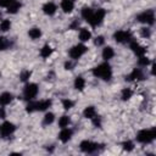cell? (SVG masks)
Masks as SVG:
<instances>
[{
    "label": "cell",
    "instance_id": "obj_1",
    "mask_svg": "<svg viewBox=\"0 0 156 156\" xmlns=\"http://www.w3.org/2000/svg\"><path fill=\"white\" fill-rule=\"evenodd\" d=\"M93 74L96 78H100L102 80H110L112 77V68L108 63H101L93 68Z\"/></svg>",
    "mask_w": 156,
    "mask_h": 156
},
{
    "label": "cell",
    "instance_id": "obj_2",
    "mask_svg": "<svg viewBox=\"0 0 156 156\" xmlns=\"http://www.w3.org/2000/svg\"><path fill=\"white\" fill-rule=\"evenodd\" d=\"M156 138V128L152 127L150 129H141L136 134V140L141 144H149Z\"/></svg>",
    "mask_w": 156,
    "mask_h": 156
},
{
    "label": "cell",
    "instance_id": "obj_3",
    "mask_svg": "<svg viewBox=\"0 0 156 156\" xmlns=\"http://www.w3.org/2000/svg\"><path fill=\"white\" fill-rule=\"evenodd\" d=\"M88 51V48L84 45V44H77L74 46H72L68 51V55L72 60H78L80 58L85 52Z\"/></svg>",
    "mask_w": 156,
    "mask_h": 156
},
{
    "label": "cell",
    "instance_id": "obj_4",
    "mask_svg": "<svg viewBox=\"0 0 156 156\" xmlns=\"http://www.w3.org/2000/svg\"><path fill=\"white\" fill-rule=\"evenodd\" d=\"M38 91H39V88L35 83H28L24 85V89H23V96L26 100L30 101L33 100L37 95H38Z\"/></svg>",
    "mask_w": 156,
    "mask_h": 156
},
{
    "label": "cell",
    "instance_id": "obj_5",
    "mask_svg": "<svg viewBox=\"0 0 156 156\" xmlns=\"http://www.w3.org/2000/svg\"><path fill=\"white\" fill-rule=\"evenodd\" d=\"M136 20L140 22V23H145V24H154L155 22V13H154V10H146L141 13H139L136 16Z\"/></svg>",
    "mask_w": 156,
    "mask_h": 156
},
{
    "label": "cell",
    "instance_id": "obj_6",
    "mask_svg": "<svg viewBox=\"0 0 156 156\" xmlns=\"http://www.w3.org/2000/svg\"><path fill=\"white\" fill-rule=\"evenodd\" d=\"M101 145L98 144V143H94V141H90V140H83L80 144H79V147L83 152H87V154H93V152H96L99 150Z\"/></svg>",
    "mask_w": 156,
    "mask_h": 156
},
{
    "label": "cell",
    "instance_id": "obj_7",
    "mask_svg": "<svg viewBox=\"0 0 156 156\" xmlns=\"http://www.w3.org/2000/svg\"><path fill=\"white\" fill-rule=\"evenodd\" d=\"M113 39L117 41V43H121V44H123V43H129L132 39H133V37H132V34H130V32H128V30H117V32H115L113 33Z\"/></svg>",
    "mask_w": 156,
    "mask_h": 156
},
{
    "label": "cell",
    "instance_id": "obj_8",
    "mask_svg": "<svg viewBox=\"0 0 156 156\" xmlns=\"http://www.w3.org/2000/svg\"><path fill=\"white\" fill-rule=\"evenodd\" d=\"M15 130H16V126L12 122H7L6 121V122L0 124V136H2V138L10 136Z\"/></svg>",
    "mask_w": 156,
    "mask_h": 156
},
{
    "label": "cell",
    "instance_id": "obj_9",
    "mask_svg": "<svg viewBox=\"0 0 156 156\" xmlns=\"http://www.w3.org/2000/svg\"><path fill=\"white\" fill-rule=\"evenodd\" d=\"M106 16V11L104 9H98V10H94V17H93V23L91 26L93 27H96V26H100L104 21Z\"/></svg>",
    "mask_w": 156,
    "mask_h": 156
},
{
    "label": "cell",
    "instance_id": "obj_10",
    "mask_svg": "<svg viewBox=\"0 0 156 156\" xmlns=\"http://www.w3.org/2000/svg\"><path fill=\"white\" fill-rule=\"evenodd\" d=\"M129 48L132 49V51H133L138 57L144 56V55L146 54V49H145L144 46H141L139 43H136L135 40H133V39L129 41Z\"/></svg>",
    "mask_w": 156,
    "mask_h": 156
},
{
    "label": "cell",
    "instance_id": "obj_11",
    "mask_svg": "<svg viewBox=\"0 0 156 156\" xmlns=\"http://www.w3.org/2000/svg\"><path fill=\"white\" fill-rule=\"evenodd\" d=\"M144 79V73L141 71V68H133V71L126 77V80H143Z\"/></svg>",
    "mask_w": 156,
    "mask_h": 156
},
{
    "label": "cell",
    "instance_id": "obj_12",
    "mask_svg": "<svg viewBox=\"0 0 156 156\" xmlns=\"http://www.w3.org/2000/svg\"><path fill=\"white\" fill-rule=\"evenodd\" d=\"M72 134H73L72 129L65 127V128H62L61 132L58 133V139H60V141H62V143H67L68 140H71Z\"/></svg>",
    "mask_w": 156,
    "mask_h": 156
},
{
    "label": "cell",
    "instance_id": "obj_13",
    "mask_svg": "<svg viewBox=\"0 0 156 156\" xmlns=\"http://www.w3.org/2000/svg\"><path fill=\"white\" fill-rule=\"evenodd\" d=\"M82 17L91 26L93 23V17H94V10L91 7H83L82 9Z\"/></svg>",
    "mask_w": 156,
    "mask_h": 156
},
{
    "label": "cell",
    "instance_id": "obj_14",
    "mask_svg": "<svg viewBox=\"0 0 156 156\" xmlns=\"http://www.w3.org/2000/svg\"><path fill=\"white\" fill-rule=\"evenodd\" d=\"M74 2L76 0H62L61 1V9L65 13H69L72 12V10L74 9Z\"/></svg>",
    "mask_w": 156,
    "mask_h": 156
},
{
    "label": "cell",
    "instance_id": "obj_15",
    "mask_svg": "<svg viewBox=\"0 0 156 156\" xmlns=\"http://www.w3.org/2000/svg\"><path fill=\"white\" fill-rule=\"evenodd\" d=\"M56 10H57V7L52 1H49V2L44 4V6H43V12L48 16H52L56 12Z\"/></svg>",
    "mask_w": 156,
    "mask_h": 156
},
{
    "label": "cell",
    "instance_id": "obj_16",
    "mask_svg": "<svg viewBox=\"0 0 156 156\" xmlns=\"http://www.w3.org/2000/svg\"><path fill=\"white\" fill-rule=\"evenodd\" d=\"M51 100H40L35 101V111H45L51 106Z\"/></svg>",
    "mask_w": 156,
    "mask_h": 156
},
{
    "label": "cell",
    "instance_id": "obj_17",
    "mask_svg": "<svg viewBox=\"0 0 156 156\" xmlns=\"http://www.w3.org/2000/svg\"><path fill=\"white\" fill-rule=\"evenodd\" d=\"M12 100H13V95H12L11 93L5 91V93H1V94H0V105H1V106L9 105Z\"/></svg>",
    "mask_w": 156,
    "mask_h": 156
},
{
    "label": "cell",
    "instance_id": "obj_18",
    "mask_svg": "<svg viewBox=\"0 0 156 156\" xmlns=\"http://www.w3.org/2000/svg\"><path fill=\"white\" fill-rule=\"evenodd\" d=\"M101 56H102V58H104L105 61H108V60H111V58L115 56V50H113L111 46H105V48L102 49Z\"/></svg>",
    "mask_w": 156,
    "mask_h": 156
},
{
    "label": "cell",
    "instance_id": "obj_19",
    "mask_svg": "<svg viewBox=\"0 0 156 156\" xmlns=\"http://www.w3.org/2000/svg\"><path fill=\"white\" fill-rule=\"evenodd\" d=\"M90 38H91V32L89 30V29H87V28H80V30H79V39H80V41H88V40H90Z\"/></svg>",
    "mask_w": 156,
    "mask_h": 156
},
{
    "label": "cell",
    "instance_id": "obj_20",
    "mask_svg": "<svg viewBox=\"0 0 156 156\" xmlns=\"http://www.w3.org/2000/svg\"><path fill=\"white\" fill-rule=\"evenodd\" d=\"M28 35H29V38H30V39H33V40L39 39V38L41 37V29H40V28H38V27H33V28H30V29H29Z\"/></svg>",
    "mask_w": 156,
    "mask_h": 156
},
{
    "label": "cell",
    "instance_id": "obj_21",
    "mask_svg": "<svg viewBox=\"0 0 156 156\" xmlns=\"http://www.w3.org/2000/svg\"><path fill=\"white\" fill-rule=\"evenodd\" d=\"M83 115H84L85 118L91 119V118L96 115V110H95L94 106H87V107L84 108V111H83Z\"/></svg>",
    "mask_w": 156,
    "mask_h": 156
},
{
    "label": "cell",
    "instance_id": "obj_22",
    "mask_svg": "<svg viewBox=\"0 0 156 156\" xmlns=\"http://www.w3.org/2000/svg\"><path fill=\"white\" fill-rule=\"evenodd\" d=\"M21 6H22V4L20 2V1H17V0H15L11 5H9L6 9H7V12L9 13H16L20 9H21Z\"/></svg>",
    "mask_w": 156,
    "mask_h": 156
},
{
    "label": "cell",
    "instance_id": "obj_23",
    "mask_svg": "<svg viewBox=\"0 0 156 156\" xmlns=\"http://www.w3.org/2000/svg\"><path fill=\"white\" fill-rule=\"evenodd\" d=\"M51 54H52V48L50 45H48V44L44 45L41 48V50H40V56L43 58H48L49 56H51Z\"/></svg>",
    "mask_w": 156,
    "mask_h": 156
},
{
    "label": "cell",
    "instance_id": "obj_24",
    "mask_svg": "<svg viewBox=\"0 0 156 156\" xmlns=\"http://www.w3.org/2000/svg\"><path fill=\"white\" fill-rule=\"evenodd\" d=\"M74 88L77 89V90H83L84 88H85V79L83 78V77H77L76 79H74Z\"/></svg>",
    "mask_w": 156,
    "mask_h": 156
},
{
    "label": "cell",
    "instance_id": "obj_25",
    "mask_svg": "<svg viewBox=\"0 0 156 156\" xmlns=\"http://www.w3.org/2000/svg\"><path fill=\"white\" fill-rule=\"evenodd\" d=\"M54 119H55V115L52 112H48V113H45V116L43 118V124L44 126H49V124H51L54 122Z\"/></svg>",
    "mask_w": 156,
    "mask_h": 156
},
{
    "label": "cell",
    "instance_id": "obj_26",
    "mask_svg": "<svg viewBox=\"0 0 156 156\" xmlns=\"http://www.w3.org/2000/svg\"><path fill=\"white\" fill-rule=\"evenodd\" d=\"M132 95H133V90H132L130 88H126V89H123L122 93H121V98H122L123 101L129 100V99L132 98Z\"/></svg>",
    "mask_w": 156,
    "mask_h": 156
},
{
    "label": "cell",
    "instance_id": "obj_27",
    "mask_svg": "<svg viewBox=\"0 0 156 156\" xmlns=\"http://www.w3.org/2000/svg\"><path fill=\"white\" fill-rule=\"evenodd\" d=\"M69 123H71V118H69L68 116H66V115L61 116V117H60V119H58V126H60L61 128L68 127V126H69Z\"/></svg>",
    "mask_w": 156,
    "mask_h": 156
},
{
    "label": "cell",
    "instance_id": "obj_28",
    "mask_svg": "<svg viewBox=\"0 0 156 156\" xmlns=\"http://www.w3.org/2000/svg\"><path fill=\"white\" fill-rule=\"evenodd\" d=\"M10 46V41L6 37H0V51L6 50Z\"/></svg>",
    "mask_w": 156,
    "mask_h": 156
},
{
    "label": "cell",
    "instance_id": "obj_29",
    "mask_svg": "<svg viewBox=\"0 0 156 156\" xmlns=\"http://www.w3.org/2000/svg\"><path fill=\"white\" fill-rule=\"evenodd\" d=\"M10 28H11V22L9 20L1 21V23H0V30L1 32H7Z\"/></svg>",
    "mask_w": 156,
    "mask_h": 156
},
{
    "label": "cell",
    "instance_id": "obj_30",
    "mask_svg": "<svg viewBox=\"0 0 156 156\" xmlns=\"http://www.w3.org/2000/svg\"><path fill=\"white\" fill-rule=\"evenodd\" d=\"M73 105H74V102H73L71 99H63V100H62V106H63L65 110H69V108H72Z\"/></svg>",
    "mask_w": 156,
    "mask_h": 156
},
{
    "label": "cell",
    "instance_id": "obj_31",
    "mask_svg": "<svg viewBox=\"0 0 156 156\" xmlns=\"http://www.w3.org/2000/svg\"><path fill=\"white\" fill-rule=\"evenodd\" d=\"M30 76H32V72H30V71H23V72L20 74V78H21L22 82H27V80L30 78Z\"/></svg>",
    "mask_w": 156,
    "mask_h": 156
},
{
    "label": "cell",
    "instance_id": "obj_32",
    "mask_svg": "<svg viewBox=\"0 0 156 156\" xmlns=\"http://www.w3.org/2000/svg\"><path fill=\"white\" fill-rule=\"evenodd\" d=\"M122 146H123V149H124L126 151H132V150L134 149V144H133V141H130V140L124 141V143L122 144Z\"/></svg>",
    "mask_w": 156,
    "mask_h": 156
},
{
    "label": "cell",
    "instance_id": "obj_33",
    "mask_svg": "<svg viewBox=\"0 0 156 156\" xmlns=\"http://www.w3.org/2000/svg\"><path fill=\"white\" fill-rule=\"evenodd\" d=\"M26 111L29 112V113H30V112H34V111H35V101H32V100H30V101L27 104Z\"/></svg>",
    "mask_w": 156,
    "mask_h": 156
},
{
    "label": "cell",
    "instance_id": "obj_34",
    "mask_svg": "<svg viewBox=\"0 0 156 156\" xmlns=\"http://www.w3.org/2000/svg\"><path fill=\"white\" fill-rule=\"evenodd\" d=\"M91 121H93V124L96 127V128H100L101 127V117L100 116H94L93 118H91Z\"/></svg>",
    "mask_w": 156,
    "mask_h": 156
},
{
    "label": "cell",
    "instance_id": "obj_35",
    "mask_svg": "<svg viewBox=\"0 0 156 156\" xmlns=\"http://www.w3.org/2000/svg\"><path fill=\"white\" fill-rule=\"evenodd\" d=\"M138 62H139L140 66H147V65L150 63V60L144 55V56H140V57H139V61H138Z\"/></svg>",
    "mask_w": 156,
    "mask_h": 156
},
{
    "label": "cell",
    "instance_id": "obj_36",
    "mask_svg": "<svg viewBox=\"0 0 156 156\" xmlns=\"http://www.w3.org/2000/svg\"><path fill=\"white\" fill-rule=\"evenodd\" d=\"M104 43H105V38H104L102 35H98V37L95 38V40H94V44L98 45V46H101Z\"/></svg>",
    "mask_w": 156,
    "mask_h": 156
},
{
    "label": "cell",
    "instance_id": "obj_37",
    "mask_svg": "<svg viewBox=\"0 0 156 156\" xmlns=\"http://www.w3.org/2000/svg\"><path fill=\"white\" fill-rule=\"evenodd\" d=\"M150 35H151V30H150L149 28H146V27L141 28V37H144V38H149Z\"/></svg>",
    "mask_w": 156,
    "mask_h": 156
},
{
    "label": "cell",
    "instance_id": "obj_38",
    "mask_svg": "<svg viewBox=\"0 0 156 156\" xmlns=\"http://www.w3.org/2000/svg\"><path fill=\"white\" fill-rule=\"evenodd\" d=\"M15 0H0V6L1 7H7L9 5H11Z\"/></svg>",
    "mask_w": 156,
    "mask_h": 156
},
{
    "label": "cell",
    "instance_id": "obj_39",
    "mask_svg": "<svg viewBox=\"0 0 156 156\" xmlns=\"http://www.w3.org/2000/svg\"><path fill=\"white\" fill-rule=\"evenodd\" d=\"M73 66H74V65H73L71 61L65 62V68H66V69H72V68H73Z\"/></svg>",
    "mask_w": 156,
    "mask_h": 156
},
{
    "label": "cell",
    "instance_id": "obj_40",
    "mask_svg": "<svg viewBox=\"0 0 156 156\" xmlns=\"http://www.w3.org/2000/svg\"><path fill=\"white\" fill-rule=\"evenodd\" d=\"M0 117H1V118H5V111H4V107L0 108Z\"/></svg>",
    "mask_w": 156,
    "mask_h": 156
},
{
    "label": "cell",
    "instance_id": "obj_41",
    "mask_svg": "<svg viewBox=\"0 0 156 156\" xmlns=\"http://www.w3.org/2000/svg\"><path fill=\"white\" fill-rule=\"evenodd\" d=\"M0 77H1V73H0Z\"/></svg>",
    "mask_w": 156,
    "mask_h": 156
}]
</instances>
